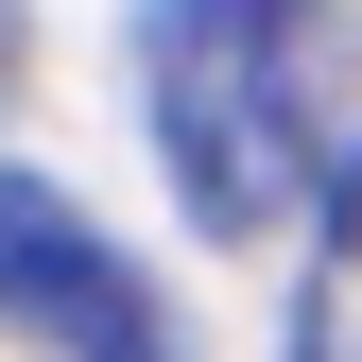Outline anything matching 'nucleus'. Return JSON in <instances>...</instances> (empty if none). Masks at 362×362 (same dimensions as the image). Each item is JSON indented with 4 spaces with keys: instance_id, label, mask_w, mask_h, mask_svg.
<instances>
[{
    "instance_id": "f257e3e1",
    "label": "nucleus",
    "mask_w": 362,
    "mask_h": 362,
    "mask_svg": "<svg viewBox=\"0 0 362 362\" xmlns=\"http://www.w3.org/2000/svg\"><path fill=\"white\" fill-rule=\"evenodd\" d=\"M362 35L345 0H139V104L207 242H276L345 156Z\"/></svg>"
},
{
    "instance_id": "f03ea898",
    "label": "nucleus",
    "mask_w": 362,
    "mask_h": 362,
    "mask_svg": "<svg viewBox=\"0 0 362 362\" xmlns=\"http://www.w3.org/2000/svg\"><path fill=\"white\" fill-rule=\"evenodd\" d=\"M0 310L69 362H190V328L156 310V276L86 224L52 173H0Z\"/></svg>"
},
{
    "instance_id": "7ed1b4c3",
    "label": "nucleus",
    "mask_w": 362,
    "mask_h": 362,
    "mask_svg": "<svg viewBox=\"0 0 362 362\" xmlns=\"http://www.w3.org/2000/svg\"><path fill=\"white\" fill-rule=\"evenodd\" d=\"M293 362H362V139L310 190V293H293Z\"/></svg>"
},
{
    "instance_id": "20e7f679",
    "label": "nucleus",
    "mask_w": 362,
    "mask_h": 362,
    "mask_svg": "<svg viewBox=\"0 0 362 362\" xmlns=\"http://www.w3.org/2000/svg\"><path fill=\"white\" fill-rule=\"evenodd\" d=\"M0 86H18V0H0Z\"/></svg>"
}]
</instances>
